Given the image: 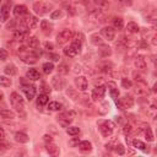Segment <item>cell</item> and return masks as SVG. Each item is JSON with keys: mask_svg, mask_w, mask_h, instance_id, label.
Returning a JSON list of instances; mask_svg holds the SVG:
<instances>
[{"mask_svg": "<svg viewBox=\"0 0 157 157\" xmlns=\"http://www.w3.org/2000/svg\"><path fill=\"white\" fill-rule=\"evenodd\" d=\"M74 118H75V112L74 111H70V112H63V113H60L56 117V120H58V123L61 125L63 128H68L69 125L73 123Z\"/></svg>", "mask_w": 157, "mask_h": 157, "instance_id": "obj_1", "label": "cell"}, {"mask_svg": "<svg viewBox=\"0 0 157 157\" xmlns=\"http://www.w3.org/2000/svg\"><path fill=\"white\" fill-rule=\"evenodd\" d=\"M20 59L23 63H26V64H35V63L37 61V59H38V54L35 50L28 52L22 47L21 50H20Z\"/></svg>", "mask_w": 157, "mask_h": 157, "instance_id": "obj_2", "label": "cell"}, {"mask_svg": "<svg viewBox=\"0 0 157 157\" xmlns=\"http://www.w3.org/2000/svg\"><path fill=\"white\" fill-rule=\"evenodd\" d=\"M100 124V133L102 134V136L108 138L112 135V133L114 131L115 124L112 120H102L98 123Z\"/></svg>", "mask_w": 157, "mask_h": 157, "instance_id": "obj_3", "label": "cell"}, {"mask_svg": "<svg viewBox=\"0 0 157 157\" xmlns=\"http://www.w3.org/2000/svg\"><path fill=\"white\" fill-rule=\"evenodd\" d=\"M10 103L12 106V108H15L17 112H23V108H25V102H23V98L20 93L17 92H12L10 95Z\"/></svg>", "mask_w": 157, "mask_h": 157, "instance_id": "obj_4", "label": "cell"}, {"mask_svg": "<svg viewBox=\"0 0 157 157\" xmlns=\"http://www.w3.org/2000/svg\"><path fill=\"white\" fill-rule=\"evenodd\" d=\"M52 9H53V5L48 4V3H44V2H37V3L33 4V11L39 16H43V15L48 14Z\"/></svg>", "mask_w": 157, "mask_h": 157, "instance_id": "obj_5", "label": "cell"}, {"mask_svg": "<svg viewBox=\"0 0 157 157\" xmlns=\"http://www.w3.org/2000/svg\"><path fill=\"white\" fill-rule=\"evenodd\" d=\"M106 15H104V11L101 10V9H95V10H91L90 14H88V21L91 22H95V23H101V22H104L106 20Z\"/></svg>", "mask_w": 157, "mask_h": 157, "instance_id": "obj_6", "label": "cell"}, {"mask_svg": "<svg viewBox=\"0 0 157 157\" xmlns=\"http://www.w3.org/2000/svg\"><path fill=\"white\" fill-rule=\"evenodd\" d=\"M73 37H74V32L71 29H63L61 32H59V35L56 36V43L59 46H63L64 43L73 39Z\"/></svg>", "mask_w": 157, "mask_h": 157, "instance_id": "obj_7", "label": "cell"}, {"mask_svg": "<svg viewBox=\"0 0 157 157\" xmlns=\"http://www.w3.org/2000/svg\"><path fill=\"white\" fill-rule=\"evenodd\" d=\"M104 95H106V87L102 85L96 86L92 91V100L93 101H102V98H104Z\"/></svg>", "mask_w": 157, "mask_h": 157, "instance_id": "obj_8", "label": "cell"}, {"mask_svg": "<svg viewBox=\"0 0 157 157\" xmlns=\"http://www.w3.org/2000/svg\"><path fill=\"white\" fill-rule=\"evenodd\" d=\"M22 90L25 92V95H26V98L28 101H32L36 96V87L33 85H26L22 82Z\"/></svg>", "mask_w": 157, "mask_h": 157, "instance_id": "obj_9", "label": "cell"}, {"mask_svg": "<svg viewBox=\"0 0 157 157\" xmlns=\"http://www.w3.org/2000/svg\"><path fill=\"white\" fill-rule=\"evenodd\" d=\"M101 35L107 39V41H114L115 38V28L114 27H103L101 29Z\"/></svg>", "mask_w": 157, "mask_h": 157, "instance_id": "obj_10", "label": "cell"}, {"mask_svg": "<svg viewBox=\"0 0 157 157\" xmlns=\"http://www.w3.org/2000/svg\"><path fill=\"white\" fill-rule=\"evenodd\" d=\"M21 22H23V23H25L29 29L36 28V27H37V25H38V20H37V17L31 16V15H27L23 20H21Z\"/></svg>", "mask_w": 157, "mask_h": 157, "instance_id": "obj_11", "label": "cell"}, {"mask_svg": "<svg viewBox=\"0 0 157 157\" xmlns=\"http://www.w3.org/2000/svg\"><path fill=\"white\" fill-rule=\"evenodd\" d=\"M52 86H53V88H55V90H58V91H60V90H63L65 87V80L63 79L61 76H54L53 79H52Z\"/></svg>", "mask_w": 157, "mask_h": 157, "instance_id": "obj_12", "label": "cell"}, {"mask_svg": "<svg viewBox=\"0 0 157 157\" xmlns=\"http://www.w3.org/2000/svg\"><path fill=\"white\" fill-rule=\"evenodd\" d=\"M75 85H76V87L79 88V91H86L87 90V87H88V81H87V79L85 77V76H77L76 79H75Z\"/></svg>", "mask_w": 157, "mask_h": 157, "instance_id": "obj_13", "label": "cell"}, {"mask_svg": "<svg viewBox=\"0 0 157 157\" xmlns=\"http://www.w3.org/2000/svg\"><path fill=\"white\" fill-rule=\"evenodd\" d=\"M10 6H11V2L8 4H4L2 6V10H0V19H2V22H6L9 16H10Z\"/></svg>", "mask_w": 157, "mask_h": 157, "instance_id": "obj_14", "label": "cell"}, {"mask_svg": "<svg viewBox=\"0 0 157 157\" xmlns=\"http://www.w3.org/2000/svg\"><path fill=\"white\" fill-rule=\"evenodd\" d=\"M134 64H135V68L138 70H140V71H145L146 70V61H145V58L142 55H138L135 58Z\"/></svg>", "mask_w": 157, "mask_h": 157, "instance_id": "obj_15", "label": "cell"}, {"mask_svg": "<svg viewBox=\"0 0 157 157\" xmlns=\"http://www.w3.org/2000/svg\"><path fill=\"white\" fill-rule=\"evenodd\" d=\"M120 102H121L124 109L125 108H131L134 106V98L131 96H129V95H125L123 98H120Z\"/></svg>", "mask_w": 157, "mask_h": 157, "instance_id": "obj_16", "label": "cell"}, {"mask_svg": "<svg viewBox=\"0 0 157 157\" xmlns=\"http://www.w3.org/2000/svg\"><path fill=\"white\" fill-rule=\"evenodd\" d=\"M27 12L28 11H27V8L25 5H16L14 8V15L16 17H22V16L27 15Z\"/></svg>", "mask_w": 157, "mask_h": 157, "instance_id": "obj_17", "label": "cell"}, {"mask_svg": "<svg viewBox=\"0 0 157 157\" xmlns=\"http://www.w3.org/2000/svg\"><path fill=\"white\" fill-rule=\"evenodd\" d=\"M98 54H100V56H102V58H108V56L112 54V49H111V47H108L107 44H102V46L98 48Z\"/></svg>", "mask_w": 157, "mask_h": 157, "instance_id": "obj_18", "label": "cell"}, {"mask_svg": "<svg viewBox=\"0 0 157 157\" xmlns=\"http://www.w3.org/2000/svg\"><path fill=\"white\" fill-rule=\"evenodd\" d=\"M77 147L82 152H90L92 150V144L90 141H87V140H84V141H80L77 144Z\"/></svg>", "mask_w": 157, "mask_h": 157, "instance_id": "obj_19", "label": "cell"}, {"mask_svg": "<svg viewBox=\"0 0 157 157\" xmlns=\"http://www.w3.org/2000/svg\"><path fill=\"white\" fill-rule=\"evenodd\" d=\"M15 140H16L17 142H20V144H27V142L29 141V138H28V135H27L26 133L19 131V133L15 134Z\"/></svg>", "mask_w": 157, "mask_h": 157, "instance_id": "obj_20", "label": "cell"}, {"mask_svg": "<svg viewBox=\"0 0 157 157\" xmlns=\"http://www.w3.org/2000/svg\"><path fill=\"white\" fill-rule=\"evenodd\" d=\"M26 76H27V79L32 80V81H37V80L41 79V75H39V73H38L36 69H29V70L26 73Z\"/></svg>", "mask_w": 157, "mask_h": 157, "instance_id": "obj_21", "label": "cell"}, {"mask_svg": "<svg viewBox=\"0 0 157 157\" xmlns=\"http://www.w3.org/2000/svg\"><path fill=\"white\" fill-rule=\"evenodd\" d=\"M131 144H133V146H134L135 148H139V150H141V151H144V152H148V147L145 145V142H142V141H140V140H138V139H134V140L131 141Z\"/></svg>", "mask_w": 157, "mask_h": 157, "instance_id": "obj_22", "label": "cell"}, {"mask_svg": "<svg viewBox=\"0 0 157 157\" xmlns=\"http://www.w3.org/2000/svg\"><path fill=\"white\" fill-rule=\"evenodd\" d=\"M46 150H47V152L49 153V155H52V156H58L59 155V147L56 146V145H54L53 142H50V144H48L47 145V147H46Z\"/></svg>", "mask_w": 157, "mask_h": 157, "instance_id": "obj_23", "label": "cell"}, {"mask_svg": "<svg viewBox=\"0 0 157 157\" xmlns=\"http://www.w3.org/2000/svg\"><path fill=\"white\" fill-rule=\"evenodd\" d=\"M41 29L43 31V32H44L46 35H48V33H50V32H52L53 26L49 23V21H47V20H43V21L41 22Z\"/></svg>", "mask_w": 157, "mask_h": 157, "instance_id": "obj_24", "label": "cell"}, {"mask_svg": "<svg viewBox=\"0 0 157 157\" xmlns=\"http://www.w3.org/2000/svg\"><path fill=\"white\" fill-rule=\"evenodd\" d=\"M26 36H27L26 32H22V31H19V29H16L15 32L12 33V38L15 41H17V42H22L26 38Z\"/></svg>", "mask_w": 157, "mask_h": 157, "instance_id": "obj_25", "label": "cell"}, {"mask_svg": "<svg viewBox=\"0 0 157 157\" xmlns=\"http://www.w3.org/2000/svg\"><path fill=\"white\" fill-rule=\"evenodd\" d=\"M0 115H2V118L4 120H6V119H14L15 118V113L11 112V111H9V109H5V108L2 109V112H0Z\"/></svg>", "mask_w": 157, "mask_h": 157, "instance_id": "obj_26", "label": "cell"}, {"mask_svg": "<svg viewBox=\"0 0 157 157\" xmlns=\"http://www.w3.org/2000/svg\"><path fill=\"white\" fill-rule=\"evenodd\" d=\"M127 31H128L129 33H138L139 31H140V27L135 22H129L127 25Z\"/></svg>", "mask_w": 157, "mask_h": 157, "instance_id": "obj_27", "label": "cell"}, {"mask_svg": "<svg viewBox=\"0 0 157 157\" xmlns=\"http://www.w3.org/2000/svg\"><path fill=\"white\" fill-rule=\"evenodd\" d=\"M48 101H49V97H48L47 93H42V95H39L37 97V104L41 106V107L42 106H46L48 103Z\"/></svg>", "mask_w": 157, "mask_h": 157, "instance_id": "obj_28", "label": "cell"}, {"mask_svg": "<svg viewBox=\"0 0 157 157\" xmlns=\"http://www.w3.org/2000/svg\"><path fill=\"white\" fill-rule=\"evenodd\" d=\"M27 46L29 48H32V49H37L39 47V42H38V39L36 37H29L27 39Z\"/></svg>", "mask_w": 157, "mask_h": 157, "instance_id": "obj_29", "label": "cell"}, {"mask_svg": "<svg viewBox=\"0 0 157 157\" xmlns=\"http://www.w3.org/2000/svg\"><path fill=\"white\" fill-rule=\"evenodd\" d=\"M67 95L71 98V100H74V101H77L79 98H80V96H79V92L76 91V90H74V88H71V87H69L68 90H67Z\"/></svg>", "mask_w": 157, "mask_h": 157, "instance_id": "obj_30", "label": "cell"}, {"mask_svg": "<svg viewBox=\"0 0 157 157\" xmlns=\"http://www.w3.org/2000/svg\"><path fill=\"white\" fill-rule=\"evenodd\" d=\"M42 69H43V73H44V74L49 75V74L53 73V70H54V64H53V63H50V61L44 63L43 67H42Z\"/></svg>", "mask_w": 157, "mask_h": 157, "instance_id": "obj_31", "label": "cell"}, {"mask_svg": "<svg viewBox=\"0 0 157 157\" xmlns=\"http://www.w3.org/2000/svg\"><path fill=\"white\" fill-rule=\"evenodd\" d=\"M4 73H5L6 75L14 76V75H16L17 70H16V67H15V65H12V64H9V65H6V67H5V69H4Z\"/></svg>", "mask_w": 157, "mask_h": 157, "instance_id": "obj_32", "label": "cell"}, {"mask_svg": "<svg viewBox=\"0 0 157 157\" xmlns=\"http://www.w3.org/2000/svg\"><path fill=\"white\" fill-rule=\"evenodd\" d=\"M96 4L98 5V9H101L103 11H107L109 9V3L107 0H96Z\"/></svg>", "mask_w": 157, "mask_h": 157, "instance_id": "obj_33", "label": "cell"}, {"mask_svg": "<svg viewBox=\"0 0 157 157\" xmlns=\"http://www.w3.org/2000/svg\"><path fill=\"white\" fill-rule=\"evenodd\" d=\"M64 54H65L67 56H69V58H75V56L77 55V52H76L71 46H69V47H67V48L64 49Z\"/></svg>", "mask_w": 157, "mask_h": 157, "instance_id": "obj_34", "label": "cell"}, {"mask_svg": "<svg viewBox=\"0 0 157 157\" xmlns=\"http://www.w3.org/2000/svg\"><path fill=\"white\" fill-rule=\"evenodd\" d=\"M113 27H114L115 29H123V27H124V21H123L120 17H115V19L113 20Z\"/></svg>", "mask_w": 157, "mask_h": 157, "instance_id": "obj_35", "label": "cell"}, {"mask_svg": "<svg viewBox=\"0 0 157 157\" xmlns=\"http://www.w3.org/2000/svg\"><path fill=\"white\" fill-rule=\"evenodd\" d=\"M133 76H134V79H135V81L138 82V85H142L144 87H147V82L144 80V77H142L141 75H139L138 73H134Z\"/></svg>", "mask_w": 157, "mask_h": 157, "instance_id": "obj_36", "label": "cell"}, {"mask_svg": "<svg viewBox=\"0 0 157 157\" xmlns=\"http://www.w3.org/2000/svg\"><path fill=\"white\" fill-rule=\"evenodd\" d=\"M91 42L95 46H102L103 44V41H102L101 36H98V35H92L91 36Z\"/></svg>", "mask_w": 157, "mask_h": 157, "instance_id": "obj_37", "label": "cell"}, {"mask_svg": "<svg viewBox=\"0 0 157 157\" xmlns=\"http://www.w3.org/2000/svg\"><path fill=\"white\" fill-rule=\"evenodd\" d=\"M63 108V104L61 103H59V102H49V104H48V109L49 111H60Z\"/></svg>", "mask_w": 157, "mask_h": 157, "instance_id": "obj_38", "label": "cell"}, {"mask_svg": "<svg viewBox=\"0 0 157 157\" xmlns=\"http://www.w3.org/2000/svg\"><path fill=\"white\" fill-rule=\"evenodd\" d=\"M12 84L11 79L6 77V76H0V85H2L3 87H10Z\"/></svg>", "mask_w": 157, "mask_h": 157, "instance_id": "obj_39", "label": "cell"}, {"mask_svg": "<svg viewBox=\"0 0 157 157\" xmlns=\"http://www.w3.org/2000/svg\"><path fill=\"white\" fill-rule=\"evenodd\" d=\"M67 133L69 135H71V136H76V135L80 134V128L79 127H69L67 129Z\"/></svg>", "mask_w": 157, "mask_h": 157, "instance_id": "obj_40", "label": "cell"}, {"mask_svg": "<svg viewBox=\"0 0 157 157\" xmlns=\"http://www.w3.org/2000/svg\"><path fill=\"white\" fill-rule=\"evenodd\" d=\"M144 133H145V138H146V140H147V141H150V142H151V141H153V139H155V138H153V134H152V130H151V128H150V127H147V128L144 130Z\"/></svg>", "mask_w": 157, "mask_h": 157, "instance_id": "obj_41", "label": "cell"}, {"mask_svg": "<svg viewBox=\"0 0 157 157\" xmlns=\"http://www.w3.org/2000/svg\"><path fill=\"white\" fill-rule=\"evenodd\" d=\"M121 86H123L124 88H131V87H133V82H131L129 79L124 77V79H121Z\"/></svg>", "mask_w": 157, "mask_h": 157, "instance_id": "obj_42", "label": "cell"}, {"mask_svg": "<svg viewBox=\"0 0 157 157\" xmlns=\"http://www.w3.org/2000/svg\"><path fill=\"white\" fill-rule=\"evenodd\" d=\"M63 17V11L61 10H55L50 14V19L52 20H58V19H61Z\"/></svg>", "mask_w": 157, "mask_h": 157, "instance_id": "obj_43", "label": "cell"}, {"mask_svg": "<svg viewBox=\"0 0 157 157\" xmlns=\"http://www.w3.org/2000/svg\"><path fill=\"white\" fill-rule=\"evenodd\" d=\"M131 131H133V127H131V124H130V123L124 124V127H123V133H124L125 135H129Z\"/></svg>", "mask_w": 157, "mask_h": 157, "instance_id": "obj_44", "label": "cell"}, {"mask_svg": "<svg viewBox=\"0 0 157 157\" xmlns=\"http://www.w3.org/2000/svg\"><path fill=\"white\" fill-rule=\"evenodd\" d=\"M114 151L118 153V155H124L125 153V147L121 145V144H117L114 146Z\"/></svg>", "mask_w": 157, "mask_h": 157, "instance_id": "obj_45", "label": "cell"}, {"mask_svg": "<svg viewBox=\"0 0 157 157\" xmlns=\"http://www.w3.org/2000/svg\"><path fill=\"white\" fill-rule=\"evenodd\" d=\"M58 71H59V74H68L69 68L67 67V64H60L59 68H58Z\"/></svg>", "mask_w": 157, "mask_h": 157, "instance_id": "obj_46", "label": "cell"}, {"mask_svg": "<svg viewBox=\"0 0 157 157\" xmlns=\"http://www.w3.org/2000/svg\"><path fill=\"white\" fill-rule=\"evenodd\" d=\"M115 2L123 6H127V8L133 5V0H115Z\"/></svg>", "mask_w": 157, "mask_h": 157, "instance_id": "obj_47", "label": "cell"}, {"mask_svg": "<svg viewBox=\"0 0 157 157\" xmlns=\"http://www.w3.org/2000/svg\"><path fill=\"white\" fill-rule=\"evenodd\" d=\"M118 96H119V91H118V88H115V86H113V87L111 88V97H112L113 100H117Z\"/></svg>", "mask_w": 157, "mask_h": 157, "instance_id": "obj_48", "label": "cell"}, {"mask_svg": "<svg viewBox=\"0 0 157 157\" xmlns=\"http://www.w3.org/2000/svg\"><path fill=\"white\" fill-rule=\"evenodd\" d=\"M134 92L136 93V95H138V96H144V95H145V93H146L145 88H141V87H140L139 85H138V87H136V88L134 90Z\"/></svg>", "mask_w": 157, "mask_h": 157, "instance_id": "obj_49", "label": "cell"}, {"mask_svg": "<svg viewBox=\"0 0 157 157\" xmlns=\"http://www.w3.org/2000/svg\"><path fill=\"white\" fill-rule=\"evenodd\" d=\"M0 52H2V58H0V59H2V61H5L6 59H8V50L6 49H4V48H2V50H0Z\"/></svg>", "mask_w": 157, "mask_h": 157, "instance_id": "obj_50", "label": "cell"}, {"mask_svg": "<svg viewBox=\"0 0 157 157\" xmlns=\"http://www.w3.org/2000/svg\"><path fill=\"white\" fill-rule=\"evenodd\" d=\"M44 47H46V49H48V50H53V49H54V46H53L50 42H46V43H44Z\"/></svg>", "mask_w": 157, "mask_h": 157, "instance_id": "obj_51", "label": "cell"}, {"mask_svg": "<svg viewBox=\"0 0 157 157\" xmlns=\"http://www.w3.org/2000/svg\"><path fill=\"white\" fill-rule=\"evenodd\" d=\"M43 140H44L47 144L53 142V139H52V136H50V135H44V136H43Z\"/></svg>", "mask_w": 157, "mask_h": 157, "instance_id": "obj_52", "label": "cell"}, {"mask_svg": "<svg viewBox=\"0 0 157 157\" xmlns=\"http://www.w3.org/2000/svg\"><path fill=\"white\" fill-rule=\"evenodd\" d=\"M150 59H151V61H152V64L157 68V55H155V54H153V55H151V56H150Z\"/></svg>", "mask_w": 157, "mask_h": 157, "instance_id": "obj_53", "label": "cell"}, {"mask_svg": "<svg viewBox=\"0 0 157 157\" xmlns=\"http://www.w3.org/2000/svg\"><path fill=\"white\" fill-rule=\"evenodd\" d=\"M148 21L151 22V25H152V28L157 31V20H148Z\"/></svg>", "mask_w": 157, "mask_h": 157, "instance_id": "obj_54", "label": "cell"}, {"mask_svg": "<svg viewBox=\"0 0 157 157\" xmlns=\"http://www.w3.org/2000/svg\"><path fill=\"white\" fill-rule=\"evenodd\" d=\"M49 56H50V58H52L54 61H59V59H60V56H59L58 54H50Z\"/></svg>", "mask_w": 157, "mask_h": 157, "instance_id": "obj_55", "label": "cell"}, {"mask_svg": "<svg viewBox=\"0 0 157 157\" xmlns=\"http://www.w3.org/2000/svg\"><path fill=\"white\" fill-rule=\"evenodd\" d=\"M114 101H115V104H117V107H118L119 109H124V107H123V104H121L120 100H114Z\"/></svg>", "mask_w": 157, "mask_h": 157, "instance_id": "obj_56", "label": "cell"}, {"mask_svg": "<svg viewBox=\"0 0 157 157\" xmlns=\"http://www.w3.org/2000/svg\"><path fill=\"white\" fill-rule=\"evenodd\" d=\"M0 139L2 140H5V131L3 128H0Z\"/></svg>", "mask_w": 157, "mask_h": 157, "instance_id": "obj_57", "label": "cell"}, {"mask_svg": "<svg viewBox=\"0 0 157 157\" xmlns=\"http://www.w3.org/2000/svg\"><path fill=\"white\" fill-rule=\"evenodd\" d=\"M151 43H152V44H155V46H157V35L151 37Z\"/></svg>", "mask_w": 157, "mask_h": 157, "instance_id": "obj_58", "label": "cell"}, {"mask_svg": "<svg viewBox=\"0 0 157 157\" xmlns=\"http://www.w3.org/2000/svg\"><path fill=\"white\" fill-rule=\"evenodd\" d=\"M152 92H153V93H156V95H157V82L153 85V87H152Z\"/></svg>", "mask_w": 157, "mask_h": 157, "instance_id": "obj_59", "label": "cell"}, {"mask_svg": "<svg viewBox=\"0 0 157 157\" xmlns=\"http://www.w3.org/2000/svg\"><path fill=\"white\" fill-rule=\"evenodd\" d=\"M151 109H157V101H155V102L151 104Z\"/></svg>", "mask_w": 157, "mask_h": 157, "instance_id": "obj_60", "label": "cell"}, {"mask_svg": "<svg viewBox=\"0 0 157 157\" xmlns=\"http://www.w3.org/2000/svg\"><path fill=\"white\" fill-rule=\"evenodd\" d=\"M155 153H157V146L155 147Z\"/></svg>", "mask_w": 157, "mask_h": 157, "instance_id": "obj_61", "label": "cell"}]
</instances>
